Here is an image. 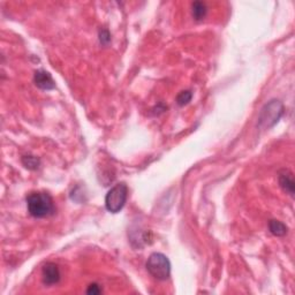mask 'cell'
I'll list each match as a JSON object with an SVG mask.
<instances>
[{
	"label": "cell",
	"mask_w": 295,
	"mask_h": 295,
	"mask_svg": "<svg viewBox=\"0 0 295 295\" xmlns=\"http://www.w3.org/2000/svg\"><path fill=\"white\" fill-rule=\"evenodd\" d=\"M28 212L35 218H45L52 216L55 208L52 197L44 191H34L27 196Z\"/></svg>",
	"instance_id": "obj_1"
},
{
	"label": "cell",
	"mask_w": 295,
	"mask_h": 295,
	"mask_svg": "<svg viewBox=\"0 0 295 295\" xmlns=\"http://www.w3.org/2000/svg\"><path fill=\"white\" fill-rule=\"evenodd\" d=\"M147 270L157 280H167L171 275V263L161 253L151 254L147 261Z\"/></svg>",
	"instance_id": "obj_2"
},
{
	"label": "cell",
	"mask_w": 295,
	"mask_h": 295,
	"mask_svg": "<svg viewBox=\"0 0 295 295\" xmlns=\"http://www.w3.org/2000/svg\"><path fill=\"white\" fill-rule=\"evenodd\" d=\"M128 197V188L125 182L117 183L111 188L105 197V206L111 213H118L123 210Z\"/></svg>",
	"instance_id": "obj_3"
},
{
	"label": "cell",
	"mask_w": 295,
	"mask_h": 295,
	"mask_svg": "<svg viewBox=\"0 0 295 295\" xmlns=\"http://www.w3.org/2000/svg\"><path fill=\"white\" fill-rule=\"evenodd\" d=\"M284 113V105L280 101H270L262 109L258 117V126L262 128H270L278 123Z\"/></svg>",
	"instance_id": "obj_4"
},
{
	"label": "cell",
	"mask_w": 295,
	"mask_h": 295,
	"mask_svg": "<svg viewBox=\"0 0 295 295\" xmlns=\"http://www.w3.org/2000/svg\"><path fill=\"white\" fill-rule=\"evenodd\" d=\"M43 283L47 286L54 285L60 280V270L55 263H46L42 270Z\"/></svg>",
	"instance_id": "obj_5"
},
{
	"label": "cell",
	"mask_w": 295,
	"mask_h": 295,
	"mask_svg": "<svg viewBox=\"0 0 295 295\" xmlns=\"http://www.w3.org/2000/svg\"><path fill=\"white\" fill-rule=\"evenodd\" d=\"M34 82L39 89L43 90H52L55 88V82L51 74L44 69H38L35 72Z\"/></svg>",
	"instance_id": "obj_6"
},
{
	"label": "cell",
	"mask_w": 295,
	"mask_h": 295,
	"mask_svg": "<svg viewBox=\"0 0 295 295\" xmlns=\"http://www.w3.org/2000/svg\"><path fill=\"white\" fill-rule=\"evenodd\" d=\"M278 180H279L280 187H282L287 194L293 197L294 196V178L292 173H291L289 169H283V171L279 172Z\"/></svg>",
	"instance_id": "obj_7"
},
{
	"label": "cell",
	"mask_w": 295,
	"mask_h": 295,
	"mask_svg": "<svg viewBox=\"0 0 295 295\" xmlns=\"http://www.w3.org/2000/svg\"><path fill=\"white\" fill-rule=\"evenodd\" d=\"M208 13V7L205 2L202 1H195L191 3V15L196 21H201L205 17Z\"/></svg>",
	"instance_id": "obj_8"
},
{
	"label": "cell",
	"mask_w": 295,
	"mask_h": 295,
	"mask_svg": "<svg viewBox=\"0 0 295 295\" xmlns=\"http://www.w3.org/2000/svg\"><path fill=\"white\" fill-rule=\"evenodd\" d=\"M269 230L276 237H284V235L287 234L289 227L279 220H270V223H269Z\"/></svg>",
	"instance_id": "obj_9"
},
{
	"label": "cell",
	"mask_w": 295,
	"mask_h": 295,
	"mask_svg": "<svg viewBox=\"0 0 295 295\" xmlns=\"http://www.w3.org/2000/svg\"><path fill=\"white\" fill-rule=\"evenodd\" d=\"M21 160L24 167L28 169H37L39 166V159L35 156H23Z\"/></svg>",
	"instance_id": "obj_10"
},
{
	"label": "cell",
	"mask_w": 295,
	"mask_h": 295,
	"mask_svg": "<svg viewBox=\"0 0 295 295\" xmlns=\"http://www.w3.org/2000/svg\"><path fill=\"white\" fill-rule=\"evenodd\" d=\"M191 97H193V94H191L189 90L181 91L178 95V97H176V103H178V105H180V106L187 105L188 103L191 101Z\"/></svg>",
	"instance_id": "obj_11"
},
{
	"label": "cell",
	"mask_w": 295,
	"mask_h": 295,
	"mask_svg": "<svg viewBox=\"0 0 295 295\" xmlns=\"http://www.w3.org/2000/svg\"><path fill=\"white\" fill-rule=\"evenodd\" d=\"M99 40H101V43L104 44V45H108L111 42V35L109 30H106V29L101 30V32H99Z\"/></svg>",
	"instance_id": "obj_12"
},
{
	"label": "cell",
	"mask_w": 295,
	"mask_h": 295,
	"mask_svg": "<svg viewBox=\"0 0 295 295\" xmlns=\"http://www.w3.org/2000/svg\"><path fill=\"white\" fill-rule=\"evenodd\" d=\"M87 293L88 294H99V293H102V290H101V287H99V285H97V284H91V285L88 287Z\"/></svg>",
	"instance_id": "obj_13"
}]
</instances>
